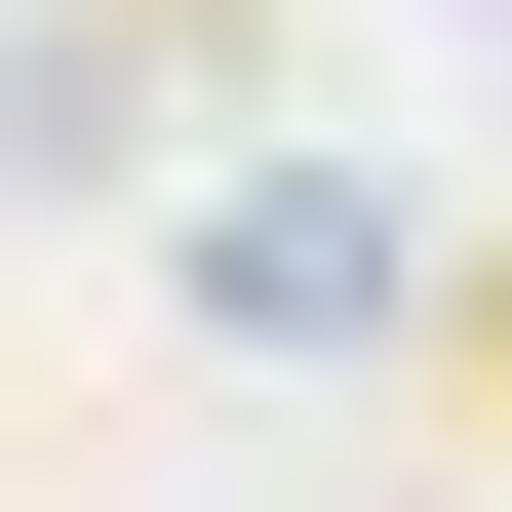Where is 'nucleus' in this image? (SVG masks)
Here are the masks:
<instances>
[{
    "instance_id": "f257e3e1",
    "label": "nucleus",
    "mask_w": 512,
    "mask_h": 512,
    "mask_svg": "<svg viewBox=\"0 0 512 512\" xmlns=\"http://www.w3.org/2000/svg\"><path fill=\"white\" fill-rule=\"evenodd\" d=\"M197 316H237V355H316V316H394V197H276V158H237V197H197Z\"/></svg>"
}]
</instances>
